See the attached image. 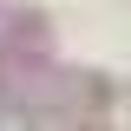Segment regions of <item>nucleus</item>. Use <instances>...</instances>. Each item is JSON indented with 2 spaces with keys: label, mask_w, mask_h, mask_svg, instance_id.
Masks as SVG:
<instances>
[{
  "label": "nucleus",
  "mask_w": 131,
  "mask_h": 131,
  "mask_svg": "<svg viewBox=\"0 0 131 131\" xmlns=\"http://www.w3.org/2000/svg\"><path fill=\"white\" fill-rule=\"evenodd\" d=\"M7 33H26V46H39V39H46V20H39V13H13Z\"/></svg>",
  "instance_id": "1"
}]
</instances>
